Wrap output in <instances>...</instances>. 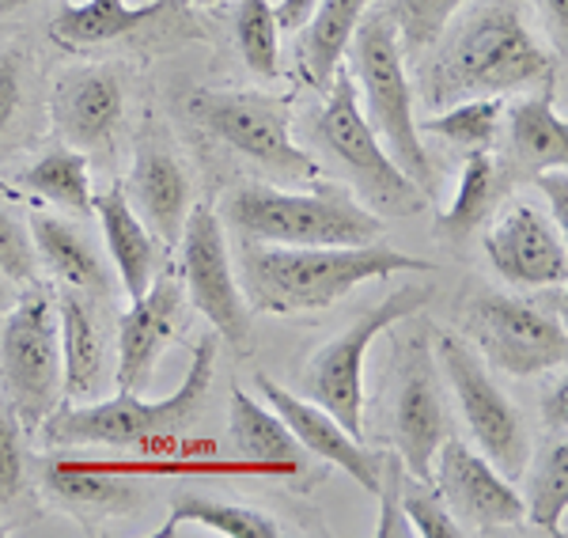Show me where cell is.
<instances>
[{
    "label": "cell",
    "instance_id": "obj_38",
    "mask_svg": "<svg viewBox=\"0 0 568 538\" xmlns=\"http://www.w3.org/2000/svg\"><path fill=\"white\" fill-rule=\"evenodd\" d=\"M402 474H406V467H402L398 455H387V459H383V481H379V489H375V497H379V527H375V535L379 538L414 535L406 512H402Z\"/></svg>",
    "mask_w": 568,
    "mask_h": 538
},
{
    "label": "cell",
    "instance_id": "obj_24",
    "mask_svg": "<svg viewBox=\"0 0 568 538\" xmlns=\"http://www.w3.org/2000/svg\"><path fill=\"white\" fill-rule=\"evenodd\" d=\"M227 425H232V440L243 459L258 463V467L300 474L307 467L304 444L292 436V428L281 422L277 409L262 406L246 390H232V409H227Z\"/></svg>",
    "mask_w": 568,
    "mask_h": 538
},
{
    "label": "cell",
    "instance_id": "obj_15",
    "mask_svg": "<svg viewBox=\"0 0 568 538\" xmlns=\"http://www.w3.org/2000/svg\"><path fill=\"white\" fill-rule=\"evenodd\" d=\"M485 258L508 285L546 288L568 277L565 232L535 205H511L485 232Z\"/></svg>",
    "mask_w": 568,
    "mask_h": 538
},
{
    "label": "cell",
    "instance_id": "obj_45",
    "mask_svg": "<svg viewBox=\"0 0 568 538\" xmlns=\"http://www.w3.org/2000/svg\"><path fill=\"white\" fill-rule=\"evenodd\" d=\"M27 4H31V0H0V20L12 16V12H20V8H27Z\"/></svg>",
    "mask_w": 568,
    "mask_h": 538
},
{
    "label": "cell",
    "instance_id": "obj_28",
    "mask_svg": "<svg viewBox=\"0 0 568 538\" xmlns=\"http://www.w3.org/2000/svg\"><path fill=\"white\" fill-rule=\"evenodd\" d=\"M497 197H500V171H497V163H493V156L485 149L466 152L455 202L447 205L444 216H439V235L452 243L470 240V235L493 216Z\"/></svg>",
    "mask_w": 568,
    "mask_h": 538
},
{
    "label": "cell",
    "instance_id": "obj_17",
    "mask_svg": "<svg viewBox=\"0 0 568 538\" xmlns=\"http://www.w3.org/2000/svg\"><path fill=\"white\" fill-rule=\"evenodd\" d=\"M258 395L277 409V417L292 428V436L304 444L307 455L329 463V467H342L356 486L368 489V494L379 489L383 459H387V455L364 448L361 436H353L334 414H326V409L315 406L311 398H300V395H292V390H284L277 379L258 376Z\"/></svg>",
    "mask_w": 568,
    "mask_h": 538
},
{
    "label": "cell",
    "instance_id": "obj_11",
    "mask_svg": "<svg viewBox=\"0 0 568 538\" xmlns=\"http://www.w3.org/2000/svg\"><path fill=\"white\" fill-rule=\"evenodd\" d=\"M182 281L194 300V307L213 323L220 342H227L235 353H246L251 345V307L243 300L235 262L227 254L224 227L213 205H190V216L182 224Z\"/></svg>",
    "mask_w": 568,
    "mask_h": 538
},
{
    "label": "cell",
    "instance_id": "obj_7",
    "mask_svg": "<svg viewBox=\"0 0 568 538\" xmlns=\"http://www.w3.org/2000/svg\"><path fill=\"white\" fill-rule=\"evenodd\" d=\"M315 130L329 156L353 175V182L372 202V209L394 216H417L428 209V194L387 156L383 141L368 125V118L361 111V99H356L353 72L345 65L329 80L326 106L318 111Z\"/></svg>",
    "mask_w": 568,
    "mask_h": 538
},
{
    "label": "cell",
    "instance_id": "obj_9",
    "mask_svg": "<svg viewBox=\"0 0 568 538\" xmlns=\"http://www.w3.org/2000/svg\"><path fill=\"white\" fill-rule=\"evenodd\" d=\"M433 337H436V364L444 368L447 383H452V395L459 403V414L466 428H470L478 451L508 481L524 478L530 467V436L519 409L493 383L489 368L474 357V349L459 334L433 331Z\"/></svg>",
    "mask_w": 568,
    "mask_h": 538
},
{
    "label": "cell",
    "instance_id": "obj_3",
    "mask_svg": "<svg viewBox=\"0 0 568 538\" xmlns=\"http://www.w3.org/2000/svg\"><path fill=\"white\" fill-rule=\"evenodd\" d=\"M220 337H201L182 383L171 395L144 403L141 390H118V398H91V403L58 406V414L42 425L50 448H149L163 436L182 433L197 417L209 395L216 368Z\"/></svg>",
    "mask_w": 568,
    "mask_h": 538
},
{
    "label": "cell",
    "instance_id": "obj_43",
    "mask_svg": "<svg viewBox=\"0 0 568 538\" xmlns=\"http://www.w3.org/2000/svg\"><path fill=\"white\" fill-rule=\"evenodd\" d=\"M549 23L557 27V53L565 58V45H568V0H542Z\"/></svg>",
    "mask_w": 568,
    "mask_h": 538
},
{
    "label": "cell",
    "instance_id": "obj_12",
    "mask_svg": "<svg viewBox=\"0 0 568 538\" xmlns=\"http://www.w3.org/2000/svg\"><path fill=\"white\" fill-rule=\"evenodd\" d=\"M470 331L478 337L485 361L508 376H538L568 361L565 323L530 300L481 292L470 304Z\"/></svg>",
    "mask_w": 568,
    "mask_h": 538
},
{
    "label": "cell",
    "instance_id": "obj_35",
    "mask_svg": "<svg viewBox=\"0 0 568 538\" xmlns=\"http://www.w3.org/2000/svg\"><path fill=\"white\" fill-rule=\"evenodd\" d=\"M402 512H406L409 527L420 538H463V527L447 512L444 497L436 494L433 481L406 478L402 474Z\"/></svg>",
    "mask_w": 568,
    "mask_h": 538
},
{
    "label": "cell",
    "instance_id": "obj_37",
    "mask_svg": "<svg viewBox=\"0 0 568 538\" xmlns=\"http://www.w3.org/2000/svg\"><path fill=\"white\" fill-rule=\"evenodd\" d=\"M0 273L23 288L39 281V251H34L31 227H23L4 202H0Z\"/></svg>",
    "mask_w": 568,
    "mask_h": 538
},
{
    "label": "cell",
    "instance_id": "obj_5",
    "mask_svg": "<svg viewBox=\"0 0 568 538\" xmlns=\"http://www.w3.org/2000/svg\"><path fill=\"white\" fill-rule=\"evenodd\" d=\"M349 45H353V84L364 118H368L375 136L383 141L387 156L428 197H436V168L417 130L414 91H409V77H406V53L398 45V31H394L390 16L387 12L364 16Z\"/></svg>",
    "mask_w": 568,
    "mask_h": 538
},
{
    "label": "cell",
    "instance_id": "obj_29",
    "mask_svg": "<svg viewBox=\"0 0 568 538\" xmlns=\"http://www.w3.org/2000/svg\"><path fill=\"white\" fill-rule=\"evenodd\" d=\"M186 524L205 527V531L224 535V538H277L281 535L277 519H270L265 512H258V508L227 505V500H213V497H182L175 500L168 524L155 531V538H175Z\"/></svg>",
    "mask_w": 568,
    "mask_h": 538
},
{
    "label": "cell",
    "instance_id": "obj_44",
    "mask_svg": "<svg viewBox=\"0 0 568 538\" xmlns=\"http://www.w3.org/2000/svg\"><path fill=\"white\" fill-rule=\"evenodd\" d=\"M12 304H16V288H12V281L0 273V318L8 315V307H12Z\"/></svg>",
    "mask_w": 568,
    "mask_h": 538
},
{
    "label": "cell",
    "instance_id": "obj_39",
    "mask_svg": "<svg viewBox=\"0 0 568 538\" xmlns=\"http://www.w3.org/2000/svg\"><path fill=\"white\" fill-rule=\"evenodd\" d=\"M23 106V53L0 50V133L16 122Z\"/></svg>",
    "mask_w": 568,
    "mask_h": 538
},
{
    "label": "cell",
    "instance_id": "obj_19",
    "mask_svg": "<svg viewBox=\"0 0 568 538\" xmlns=\"http://www.w3.org/2000/svg\"><path fill=\"white\" fill-rule=\"evenodd\" d=\"M130 205L144 227L163 243V247H179L182 224L190 216V194H194V182L190 171L182 168L175 152L160 141H144L136 149L133 171H130Z\"/></svg>",
    "mask_w": 568,
    "mask_h": 538
},
{
    "label": "cell",
    "instance_id": "obj_34",
    "mask_svg": "<svg viewBox=\"0 0 568 538\" xmlns=\"http://www.w3.org/2000/svg\"><path fill=\"white\" fill-rule=\"evenodd\" d=\"M466 4L470 0H394L387 16L398 31L402 53H420L436 45Z\"/></svg>",
    "mask_w": 568,
    "mask_h": 538
},
{
    "label": "cell",
    "instance_id": "obj_18",
    "mask_svg": "<svg viewBox=\"0 0 568 538\" xmlns=\"http://www.w3.org/2000/svg\"><path fill=\"white\" fill-rule=\"evenodd\" d=\"M58 133L80 152H110L125 118V84L114 69L88 65L58 80L50 99Z\"/></svg>",
    "mask_w": 568,
    "mask_h": 538
},
{
    "label": "cell",
    "instance_id": "obj_20",
    "mask_svg": "<svg viewBox=\"0 0 568 538\" xmlns=\"http://www.w3.org/2000/svg\"><path fill=\"white\" fill-rule=\"evenodd\" d=\"M58 326H61V372H65V398L91 403L106 387V331L91 292L61 288L58 296Z\"/></svg>",
    "mask_w": 568,
    "mask_h": 538
},
{
    "label": "cell",
    "instance_id": "obj_6",
    "mask_svg": "<svg viewBox=\"0 0 568 538\" xmlns=\"http://www.w3.org/2000/svg\"><path fill=\"white\" fill-rule=\"evenodd\" d=\"M0 395L27 428H42L65 403L58 296L39 281L16 296L0 326Z\"/></svg>",
    "mask_w": 568,
    "mask_h": 538
},
{
    "label": "cell",
    "instance_id": "obj_16",
    "mask_svg": "<svg viewBox=\"0 0 568 538\" xmlns=\"http://www.w3.org/2000/svg\"><path fill=\"white\" fill-rule=\"evenodd\" d=\"M182 326H186V300H182L179 281L155 277L149 292L136 296L130 312L118 318V390H144L160 357L179 342Z\"/></svg>",
    "mask_w": 568,
    "mask_h": 538
},
{
    "label": "cell",
    "instance_id": "obj_1",
    "mask_svg": "<svg viewBox=\"0 0 568 538\" xmlns=\"http://www.w3.org/2000/svg\"><path fill=\"white\" fill-rule=\"evenodd\" d=\"M433 262L375 243L356 247H284L246 240L235 254V277L251 312L307 315L326 312L368 281L394 273H428Z\"/></svg>",
    "mask_w": 568,
    "mask_h": 538
},
{
    "label": "cell",
    "instance_id": "obj_31",
    "mask_svg": "<svg viewBox=\"0 0 568 538\" xmlns=\"http://www.w3.org/2000/svg\"><path fill=\"white\" fill-rule=\"evenodd\" d=\"M504 114L500 95H478V99H459L452 106H439L436 114L425 118V133L439 136V141L455 144V149L478 152L489 149L497 141V125Z\"/></svg>",
    "mask_w": 568,
    "mask_h": 538
},
{
    "label": "cell",
    "instance_id": "obj_33",
    "mask_svg": "<svg viewBox=\"0 0 568 538\" xmlns=\"http://www.w3.org/2000/svg\"><path fill=\"white\" fill-rule=\"evenodd\" d=\"M568 508V444L557 440L554 448L538 459L535 474H530V494L524 500V519H530L542 531L561 535V519Z\"/></svg>",
    "mask_w": 568,
    "mask_h": 538
},
{
    "label": "cell",
    "instance_id": "obj_4",
    "mask_svg": "<svg viewBox=\"0 0 568 538\" xmlns=\"http://www.w3.org/2000/svg\"><path fill=\"white\" fill-rule=\"evenodd\" d=\"M227 221L243 240L284 243V247H356L383 235V221L368 205L337 186L277 190L246 182L227 197Z\"/></svg>",
    "mask_w": 568,
    "mask_h": 538
},
{
    "label": "cell",
    "instance_id": "obj_25",
    "mask_svg": "<svg viewBox=\"0 0 568 538\" xmlns=\"http://www.w3.org/2000/svg\"><path fill=\"white\" fill-rule=\"evenodd\" d=\"M31 240L45 270L69 288L91 292V296H106L110 292V273L99 258L95 243L80 232L77 224H69L65 216L34 213L31 216Z\"/></svg>",
    "mask_w": 568,
    "mask_h": 538
},
{
    "label": "cell",
    "instance_id": "obj_8",
    "mask_svg": "<svg viewBox=\"0 0 568 538\" xmlns=\"http://www.w3.org/2000/svg\"><path fill=\"white\" fill-rule=\"evenodd\" d=\"M428 304H433V288L420 285V281H409V285H402L398 292H390L387 300L368 307L349 331H342L334 342H326L323 349L304 364V372H300L304 398L323 406L326 414H334L353 436H361L364 433V357H368L372 342L383 331H390L394 323L417 315L420 307H428Z\"/></svg>",
    "mask_w": 568,
    "mask_h": 538
},
{
    "label": "cell",
    "instance_id": "obj_13",
    "mask_svg": "<svg viewBox=\"0 0 568 538\" xmlns=\"http://www.w3.org/2000/svg\"><path fill=\"white\" fill-rule=\"evenodd\" d=\"M433 463H436L433 470L436 494L444 497L447 512L455 516L463 535H489L500 531V527L524 524V497L470 444L455 440L447 433V440L439 444Z\"/></svg>",
    "mask_w": 568,
    "mask_h": 538
},
{
    "label": "cell",
    "instance_id": "obj_32",
    "mask_svg": "<svg viewBox=\"0 0 568 538\" xmlns=\"http://www.w3.org/2000/svg\"><path fill=\"white\" fill-rule=\"evenodd\" d=\"M235 42H240V53L254 77H281V27L270 0H240V8H235Z\"/></svg>",
    "mask_w": 568,
    "mask_h": 538
},
{
    "label": "cell",
    "instance_id": "obj_10",
    "mask_svg": "<svg viewBox=\"0 0 568 538\" xmlns=\"http://www.w3.org/2000/svg\"><path fill=\"white\" fill-rule=\"evenodd\" d=\"M190 111L227 149L277 171L281 179H318V163L292 136V118L284 99H273L265 91H197Z\"/></svg>",
    "mask_w": 568,
    "mask_h": 538
},
{
    "label": "cell",
    "instance_id": "obj_26",
    "mask_svg": "<svg viewBox=\"0 0 568 538\" xmlns=\"http://www.w3.org/2000/svg\"><path fill=\"white\" fill-rule=\"evenodd\" d=\"M508 136L511 152L527 171H549L568 163V125L554 111L549 95H530L508 106Z\"/></svg>",
    "mask_w": 568,
    "mask_h": 538
},
{
    "label": "cell",
    "instance_id": "obj_27",
    "mask_svg": "<svg viewBox=\"0 0 568 538\" xmlns=\"http://www.w3.org/2000/svg\"><path fill=\"white\" fill-rule=\"evenodd\" d=\"M45 489L58 500L72 508H91V512H114V508H130L133 486L118 478L114 470L91 467V463H77L69 455H53L42 470Z\"/></svg>",
    "mask_w": 568,
    "mask_h": 538
},
{
    "label": "cell",
    "instance_id": "obj_23",
    "mask_svg": "<svg viewBox=\"0 0 568 538\" xmlns=\"http://www.w3.org/2000/svg\"><path fill=\"white\" fill-rule=\"evenodd\" d=\"M375 0H318L307 23L300 27V72L315 91H326L342 58L349 53L356 27L368 16Z\"/></svg>",
    "mask_w": 568,
    "mask_h": 538
},
{
    "label": "cell",
    "instance_id": "obj_30",
    "mask_svg": "<svg viewBox=\"0 0 568 538\" xmlns=\"http://www.w3.org/2000/svg\"><path fill=\"white\" fill-rule=\"evenodd\" d=\"M23 186L31 190V194H39L45 202H53L58 209L77 213V216H88L91 202H95V194H91L88 156L80 149H72V144L45 152L34 168H27Z\"/></svg>",
    "mask_w": 568,
    "mask_h": 538
},
{
    "label": "cell",
    "instance_id": "obj_36",
    "mask_svg": "<svg viewBox=\"0 0 568 538\" xmlns=\"http://www.w3.org/2000/svg\"><path fill=\"white\" fill-rule=\"evenodd\" d=\"M27 486V425L0 395V505L16 500Z\"/></svg>",
    "mask_w": 568,
    "mask_h": 538
},
{
    "label": "cell",
    "instance_id": "obj_14",
    "mask_svg": "<svg viewBox=\"0 0 568 538\" xmlns=\"http://www.w3.org/2000/svg\"><path fill=\"white\" fill-rule=\"evenodd\" d=\"M447 433L452 428H447L433 349L425 345V337H409V345L402 349V376L394 395V444L409 478L433 481V459Z\"/></svg>",
    "mask_w": 568,
    "mask_h": 538
},
{
    "label": "cell",
    "instance_id": "obj_22",
    "mask_svg": "<svg viewBox=\"0 0 568 538\" xmlns=\"http://www.w3.org/2000/svg\"><path fill=\"white\" fill-rule=\"evenodd\" d=\"M175 0H149V4H125V0H84V4L61 8L50 20V39L65 50H91V45L122 42L130 34H144L149 23L163 20Z\"/></svg>",
    "mask_w": 568,
    "mask_h": 538
},
{
    "label": "cell",
    "instance_id": "obj_21",
    "mask_svg": "<svg viewBox=\"0 0 568 538\" xmlns=\"http://www.w3.org/2000/svg\"><path fill=\"white\" fill-rule=\"evenodd\" d=\"M91 213L103 224V240L110 251V262H114L118 277H122L125 296L136 300L149 292L155 281V266H160V247H155V235L144 227V221L136 216V209L130 205V194L125 186H110L106 194H99L91 202Z\"/></svg>",
    "mask_w": 568,
    "mask_h": 538
},
{
    "label": "cell",
    "instance_id": "obj_42",
    "mask_svg": "<svg viewBox=\"0 0 568 538\" xmlns=\"http://www.w3.org/2000/svg\"><path fill=\"white\" fill-rule=\"evenodd\" d=\"M318 0H281L273 4V16H277V27L281 31H300L307 23V16L315 12Z\"/></svg>",
    "mask_w": 568,
    "mask_h": 538
},
{
    "label": "cell",
    "instance_id": "obj_41",
    "mask_svg": "<svg viewBox=\"0 0 568 538\" xmlns=\"http://www.w3.org/2000/svg\"><path fill=\"white\" fill-rule=\"evenodd\" d=\"M542 422L549 428H565L568 425V379L557 376L554 387L542 395Z\"/></svg>",
    "mask_w": 568,
    "mask_h": 538
},
{
    "label": "cell",
    "instance_id": "obj_46",
    "mask_svg": "<svg viewBox=\"0 0 568 538\" xmlns=\"http://www.w3.org/2000/svg\"><path fill=\"white\" fill-rule=\"evenodd\" d=\"M186 4H190V0H186ZM194 4H201V8H209V4H216V0H194Z\"/></svg>",
    "mask_w": 568,
    "mask_h": 538
},
{
    "label": "cell",
    "instance_id": "obj_2",
    "mask_svg": "<svg viewBox=\"0 0 568 538\" xmlns=\"http://www.w3.org/2000/svg\"><path fill=\"white\" fill-rule=\"evenodd\" d=\"M554 77V58L530 34L516 0H481L436 50L433 65L420 72L428 106H452L459 99L508 95Z\"/></svg>",
    "mask_w": 568,
    "mask_h": 538
},
{
    "label": "cell",
    "instance_id": "obj_40",
    "mask_svg": "<svg viewBox=\"0 0 568 538\" xmlns=\"http://www.w3.org/2000/svg\"><path fill=\"white\" fill-rule=\"evenodd\" d=\"M538 190L546 194V202L554 205V224L568 227V175L565 168H549V171H538Z\"/></svg>",
    "mask_w": 568,
    "mask_h": 538
}]
</instances>
